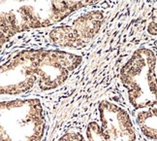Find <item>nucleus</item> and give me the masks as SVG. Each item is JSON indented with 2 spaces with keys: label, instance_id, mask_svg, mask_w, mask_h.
Instances as JSON below:
<instances>
[{
  "label": "nucleus",
  "instance_id": "20e7f679",
  "mask_svg": "<svg viewBox=\"0 0 157 141\" xmlns=\"http://www.w3.org/2000/svg\"><path fill=\"white\" fill-rule=\"evenodd\" d=\"M86 141H137L134 123L123 106L109 99L100 100L84 131Z\"/></svg>",
  "mask_w": 157,
  "mask_h": 141
},
{
  "label": "nucleus",
  "instance_id": "423d86ee",
  "mask_svg": "<svg viewBox=\"0 0 157 141\" xmlns=\"http://www.w3.org/2000/svg\"><path fill=\"white\" fill-rule=\"evenodd\" d=\"M136 123L144 136L151 141H156V106L137 110Z\"/></svg>",
  "mask_w": 157,
  "mask_h": 141
},
{
  "label": "nucleus",
  "instance_id": "f257e3e1",
  "mask_svg": "<svg viewBox=\"0 0 157 141\" xmlns=\"http://www.w3.org/2000/svg\"><path fill=\"white\" fill-rule=\"evenodd\" d=\"M82 54L59 49H25L0 63V96L62 87L82 63Z\"/></svg>",
  "mask_w": 157,
  "mask_h": 141
},
{
  "label": "nucleus",
  "instance_id": "f03ea898",
  "mask_svg": "<svg viewBox=\"0 0 157 141\" xmlns=\"http://www.w3.org/2000/svg\"><path fill=\"white\" fill-rule=\"evenodd\" d=\"M47 125L39 97L0 99V141H43Z\"/></svg>",
  "mask_w": 157,
  "mask_h": 141
},
{
  "label": "nucleus",
  "instance_id": "39448f33",
  "mask_svg": "<svg viewBox=\"0 0 157 141\" xmlns=\"http://www.w3.org/2000/svg\"><path fill=\"white\" fill-rule=\"evenodd\" d=\"M105 21L106 16L101 10L84 12L70 22L51 28L47 41L54 49L80 50L86 48L97 36Z\"/></svg>",
  "mask_w": 157,
  "mask_h": 141
},
{
  "label": "nucleus",
  "instance_id": "0eeeda50",
  "mask_svg": "<svg viewBox=\"0 0 157 141\" xmlns=\"http://www.w3.org/2000/svg\"><path fill=\"white\" fill-rule=\"evenodd\" d=\"M57 141H86V137L80 131H69L67 132L63 133L60 136Z\"/></svg>",
  "mask_w": 157,
  "mask_h": 141
},
{
  "label": "nucleus",
  "instance_id": "7ed1b4c3",
  "mask_svg": "<svg viewBox=\"0 0 157 141\" xmlns=\"http://www.w3.org/2000/svg\"><path fill=\"white\" fill-rule=\"evenodd\" d=\"M119 80L133 109L156 106V54L148 48H139L122 65Z\"/></svg>",
  "mask_w": 157,
  "mask_h": 141
}]
</instances>
